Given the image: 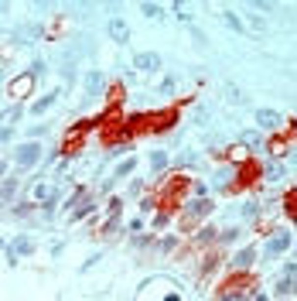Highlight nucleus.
I'll return each instance as SVG.
<instances>
[{
  "label": "nucleus",
  "mask_w": 297,
  "mask_h": 301,
  "mask_svg": "<svg viewBox=\"0 0 297 301\" xmlns=\"http://www.w3.org/2000/svg\"><path fill=\"white\" fill-rule=\"evenodd\" d=\"M216 236H219V229L216 226H205V229L195 233V243H216Z\"/></svg>",
  "instance_id": "nucleus-24"
},
{
  "label": "nucleus",
  "mask_w": 297,
  "mask_h": 301,
  "mask_svg": "<svg viewBox=\"0 0 297 301\" xmlns=\"http://www.w3.org/2000/svg\"><path fill=\"white\" fill-rule=\"evenodd\" d=\"M167 223H171V219H167L164 212H157V216L150 219V229H154V233H161V229H167Z\"/></svg>",
  "instance_id": "nucleus-27"
},
{
  "label": "nucleus",
  "mask_w": 297,
  "mask_h": 301,
  "mask_svg": "<svg viewBox=\"0 0 297 301\" xmlns=\"http://www.w3.org/2000/svg\"><path fill=\"white\" fill-rule=\"evenodd\" d=\"M246 21H249L253 28H263V17H256V14H246ZM246 21H243V24H246Z\"/></svg>",
  "instance_id": "nucleus-40"
},
{
  "label": "nucleus",
  "mask_w": 297,
  "mask_h": 301,
  "mask_svg": "<svg viewBox=\"0 0 297 301\" xmlns=\"http://www.w3.org/2000/svg\"><path fill=\"white\" fill-rule=\"evenodd\" d=\"M280 175H284V168H280L277 161H273V164H267V178H280Z\"/></svg>",
  "instance_id": "nucleus-35"
},
{
  "label": "nucleus",
  "mask_w": 297,
  "mask_h": 301,
  "mask_svg": "<svg viewBox=\"0 0 297 301\" xmlns=\"http://www.w3.org/2000/svg\"><path fill=\"white\" fill-rule=\"evenodd\" d=\"M140 14L144 17H154V21H167V10L161 3H140Z\"/></svg>",
  "instance_id": "nucleus-19"
},
{
  "label": "nucleus",
  "mask_w": 297,
  "mask_h": 301,
  "mask_svg": "<svg viewBox=\"0 0 297 301\" xmlns=\"http://www.w3.org/2000/svg\"><path fill=\"white\" fill-rule=\"evenodd\" d=\"M120 229H123V223H120V216H109V223L103 226V233H106V236H113V233H120Z\"/></svg>",
  "instance_id": "nucleus-28"
},
{
  "label": "nucleus",
  "mask_w": 297,
  "mask_h": 301,
  "mask_svg": "<svg viewBox=\"0 0 297 301\" xmlns=\"http://www.w3.org/2000/svg\"><path fill=\"white\" fill-rule=\"evenodd\" d=\"M239 236H243V226H229V229H222V233L216 236V243H219V246H229V243H236Z\"/></svg>",
  "instance_id": "nucleus-17"
},
{
  "label": "nucleus",
  "mask_w": 297,
  "mask_h": 301,
  "mask_svg": "<svg viewBox=\"0 0 297 301\" xmlns=\"http://www.w3.org/2000/svg\"><path fill=\"white\" fill-rule=\"evenodd\" d=\"M294 291V260H287V267H284V277L273 284V298H287Z\"/></svg>",
  "instance_id": "nucleus-6"
},
{
  "label": "nucleus",
  "mask_w": 297,
  "mask_h": 301,
  "mask_svg": "<svg viewBox=\"0 0 297 301\" xmlns=\"http://www.w3.org/2000/svg\"><path fill=\"white\" fill-rule=\"evenodd\" d=\"M256 301H270V298H267V295H260V298H256Z\"/></svg>",
  "instance_id": "nucleus-43"
},
{
  "label": "nucleus",
  "mask_w": 297,
  "mask_h": 301,
  "mask_svg": "<svg viewBox=\"0 0 297 301\" xmlns=\"http://www.w3.org/2000/svg\"><path fill=\"white\" fill-rule=\"evenodd\" d=\"M239 212H243V219H246V223H256V216H260V202H253V199H249V202H243V206H239Z\"/></svg>",
  "instance_id": "nucleus-22"
},
{
  "label": "nucleus",
  "mask_w": 297,
  "mask_h": 301,
  "mask_svg": "<svg viewBox=\"0 0 297 301\" xmlns=\"http://www.w3.org/2000/svg\"><path fill=\"white\" fill-rule=\"evenodd\" d=\"M48 130H52V123H38V127H31V130H27V137H31V141H38V137H45Z\"/></svg>",
  "instance_id": "nucleus-29"
},
{
  "label": "nucleus",
  "mask_w": 297,
  "mask_h": 301,
  "mask_svg": "<svg viewBox=\"0 0 297 301\" xmlns=\"http://www.w3.org/2000/svg\"><path fill=\"white\" fill-rule=\"evenodd\" d=\"M27 75H31L34 82H41V79L48 75V62H45V59H34V62L27 65Z\"/></svg>",
  "instance_id": "nucleus-20"
},
{
  "label": "nucleus",
  "mask_w": 297,
  "mask_h": 301,
  "mask_svg": "<svg viewBox=\"0 0 297 301\" xmlns=\"http://www.w3.org/2000/svg\"><path fill=\"white\" fill-rule=\"evenodd\" d=\"M31 89H34V79L27 72H21L14 79V89H10V92H14V96H24V92H31Z\"/></svg>",
  "instance_id": "nucleus-16"
},
{
  "label": "nucleus",
  "mask_w": 297,
  "mask_h": 301,
  "mask_svg": "<svg viewBox=\"0 0 297 301\" xmlns=\"http://www.w3.org/2000/svg\"><path fill=\"white\" fill-rule=\"evenodd\" d=\"M52 192H55V188H52V185H45V181H41V185H34V192H31V195H34V202H45V199H48V195H52Z\"/></svg>",
  "instance_id": "nucleus-26"
},
{
  "label": "nucleus",
  "mask_w": 297,
  "mask_h": 301,
  "mask_svg": "<svg viewBox=\"0 0 297 301\" xmlns=\"http://www.w3.org/2000/svg\"><path fill=\"white\" fill-rule=\"evenodd\" d=\"M191 195H195V199H209L212 192H209V185H205V181H198V185L191 188Z\"/></svg>",
  "instance_id": "nucleus-32"
},
{
  "label": "nucleus",
  "mask_w": 297,
  "mask_h": 301,
  "mask_svg": "<svg viewBox=\"0 0 297 301\" xmlns=\"http://www.w3.org/2000/svg\"><path fill=\"white\" fill-rule=\"evenodd\" d=\"M174 82H178V79H174V75H164V82H157V92H161V96H171V92H174V89H178V86H174Z\"/></svg>",
  "instance_id": "nucleus-25"
},
{
  "label": "nucleus",
  "mask_w": 297,
  "mask_h": 301,
  "mask_svg": "<svg viewBox=\"0 0 297 301\" xmlns=\"http://www.w3.org/2000/svg\"><path fill=\"white\" fill-rule=\"evenodd\" d=\"M58 202H62V195H58V188H55V192H52V195H48V199L41 202V216H45V219H48V216H55Z\"/></svg>",
  "instance_id": "nucleus-21"
},
{
  "label": "nucleus",
  "mask_w": 297,
  "mask_h": 301,
  "mask_svg": "<svg viewBox=\"0 0 297 301\" xmlns=\"http://www.w3.org/2000/svg\"><path fill=\"white\" fill-rule=\"evenodd\" d=\"M7 246H10L14 257H31V253H34V243H31L27 236H14V243H7Z\"/></svg>",
  "instance_id": "nucleus-12"
},
{
  "label": "nucleus",
  "mask_w": 297,
  "mask_h": 301,
  "mask_svg": "<svg viewBox=\"0 0 297 301\" xmlns=\"http://www.w3.org/2000/svg\"><path fill=\"white\" fill-rule=\"evenodd\" d=\"M120 209H123V199H120V195H113V199H109V212H113V216H120Z\"/></svg>",
  "instance_id": "nucleus-36"
},
{
  "label": "nucleus",
  "mask_w": 297,
  "mask_h": 301,
  "mask_svg": "<svg viewBox=\"0 0 297 301\" xmlns=\"http://www.w3.org/2000/svg\"><path fill=\"white\" fill-rule=\"evenodd\" d=\"M219 17H222V24L229 28V31H236V34H243V31H246V24H243V17H239L236 10H222Z\"/></svg>",
  "instance_id": "nucleus-13"
},
{
  "label": "nucleus",
  "mask_w": 297,
  "mask_h": 301,
  "mask_svg": "<svg viewBox=\"0 0 297 301\" xmlns=\"http://www.w3.org/2000/svg\"><path fill=\"white\" fill-rule=\"evenodd\" d=\"M130 243H134L137 250H147V246L157 243V236H154V233H134V240H130Z\"/></svg>",
  "instance_id": "nucleus-23"
},
{
  "label": "nucleus",
  "mask_w": 297,
  "mask_h": 301,
  "mask_svg": "<svg viewBox=\"0 0 297 301\" xmlns=\"http://www.w3.org/2000/svg\"><path fill=\"white\" fill-rule=\"evenodd\" d=\"M164 65V55H157V52H137L134 55V69L137 72H157Z\"/></svg>",
  "instance_id": "nucleus-4"
},
{
  "label": "nucleus",
  "mask_w": 297,
  "mask_h": 301,
  "mask_svg": "<svg viewBox=\"0 0 297 301\" xmlns=\"http://www.w3.org/2000/svg\"><path fill=\"white\" fill-rule=\"evenodd\" d=\"M167 168H171V154L161 150V148H154L150 150V175H164Z\"/></svg>",
  "instance_id": "nucleus-10"
},
{
  "label": "nucleus",
  "mask_w": 297,
  "mask_h": 301,
  "mask_svg": "<svg viewBox=\"0 0 297 301\" xmlns=\"http://www.w3.org/2000/svg\"><path fill=\"white\" fill-rule=\"evenodd\" d=\"M92 206H96V199H92V195H85V202H82V206H75V209H72L69 223H82V219H85V216L92 212Z\"/></svg>",
  "instance_id": "nucleus-15"
},
{
  "label": "nucleus",
  "mask_w": 297,
  "mask_h": 301,
  "mask_svg": "<svg viewBox=\"0 0 297 301\" xmlns=\"http://www.w3.org/2000/svg\"><path fill=\"white\" fill-rule=\"evenodd\" d=\"M41 141H24V144H17L14 148V168H17V175H24V171H34L38 164H41Z\"/></svg>",
  "instance_id": "nucleus-1"
},
{
  "label": "nucleus",
  "mask_w": 297,
  "mask_h": 301,
  "mask_svg": "<svg viewBox=\"0 0 297 301\" xmlns=\"http://www.w3.org/2000/svg\"><path fill=\"white\" fill-rule=\"evenodd\" d=\"M256 123H260V130H273V127L280 123V113L270 110V106H260V110H256Z\"/></svg>",
  "instance_id": "nucleus-11"
},
{
  "label": "nucleus",
  "mask_w": 297,
  "mask_h": 301,
  "mask_svg": "<svg viewBox=\"0 0 297 301\" xmlns=\"http://www.w3.org/2000/svg\"><path fill=\"white\" fill-rule=\"evenodd\" d=\"M3 175H7V164H3V161H0V178H3Z\"/></svg>",
  "instance_id": "nucleus-41"
},
{
  "label": "nucleus",
  "mask_w": 297,
  "mask_h": 301,
  "mask_svg": "<svg viewBox=\"0 0 297 301\" xmlns=\"http://www.w3.org/2000/svg\"><path fill=\"white\" fill-rule=\"evenodd\" d=\"M14 134H17V130L3 123V127H0V144H10V141H14Z\"/></svg>",
  "instance_id": "nucleus-33"
},
{
  "label": "nucleus",
  "mask_w": 297,
  "mask_h": 301,
  "mask_svg": "<svg viewBox=\"0 0 297 301\" xmlns=\"http://www.w3.org/2000/svg\"><path fill=\"white\" fill-rule=\"evenodd\" d=\"M188 34H191V38H195V41H198V45H209V38H205V34H202V31H198V28H188Z\"/></svg>",
  "instance_id": "nucleus-37"
},
{
  "label": "nucleus",
  "mask_w": 297,
  "mask_h": 301,
  "mask_svg": "<svg viewBox=\"0 0 297 301\" xmlns=\"http://www.w3.org/2000/svg\"><path fill=\"white\" fill-rule=\"evenodd\" d=\"M58 96H62V89H52V92H45L41 99H34V103L27 106V113H31V117H45V113H48V110L58 103Z\"/></svg>",
  "instance_id": "nucleus-5"
},
{
  "label": "nucleus",
  "mask_w": 297,
  "mask_h": 301,
  "mask_svg": "<svg viewBox=\"0 0 297 301\" xmlns=\"http://www.w3.org/2000/svg\"><path fill=\"white\" fill-rule=\"evenodd\" d=\"M3 250H7V240H0V253H3Z\"/></svg>",
  "instance_id": "nucleus-42"
},
{
  "label": "nucleus",
  "mask_w": 297,
  "mask_h": 301,
  "mask_svg": "<svg viewBox=\"0 0 297 301\" xmlns=\"http://www.w3.org/2000/svg\"><path fill=\"white\" fill-rule=\"evenodd\" d=\"M291 243H294V233H291V229L270 233V236H267V243H263V257H267V260H273V257L287 253V250H291Z\"/></svg>",
  "instance_id": "nucleus-2"
},
{
  "label": "nucleus",
  "mask_w": 297,
  "mask_h": 301,
  "mask_svg": "<svg viewBox=\"0 0 297 301\" xmlns=\"http://www.w3.org/2000/svg\"><path fill=\"white\" fill-rule=\"evenodd\" d=\"M127 233H130V236H134V233H144V219H130V223H127Z\"/></svg>",
  "instance_id": "nucleus-34"
},
{
  "label": "nucleus",
  "mask_w": 297,
  "mask_h": 301,
  "mask_svg": "<svg viewBox=\"0 0 297 301\" xmlns=\"http://www.w3.org/2000/svg\"><path fill=\"white\" fill-rule=\"evenodd\" d=\"M17 192H21V175H10V178H3V181H0V209H3V206H10Z\"/></svg>",
  "instance_id": "nucleus-7"
},
{
  "label": "nucleus",
  "mask_w": 297,
  "mask_h": 301,
  "mask_svg": "<svg viewBox=\"0 0 297 301\" xmlns=\"http://www.w3.org/2000/svg\"><path fill=\"white\" fill-rule=\"evenodd\" d=\"M195 161H198V150H181L178 157H171L174 168H195Z\"/></svg>",
  "instance_id": "nucleus-18"
},
{
  "label": "nucleus",
  "mask_w": 297,
  "mask_h": 301,
  "mask_svg": "<svg viewBox=\"0 0 297 301\" xmlns=\"http://www.w3.org/2000/svg\"><path fill=\"white\" fill-rule=\"evenodd\" d=\"M216 212V202L212 199H191L188 202V216L191 219H202V216H212Z\"/></svg>",
  "instance_id": "nucleus-9"
},
{
  "label": "nucleus",
  "mask_w": 297,
  "mask_h": 301,
  "mask_svg": "<svg viewBox=\"0 0 297 301\" xmlns=\"http://www.w3.org/2000/svg\"><path fill=\"white\" fill-rule=\"evenodd\" d=\"M99 260H103V253H92L89 260H82V267H79V274H89V271H92V267H96Z\"/></svg>",
  "instance_id": "nucleus-30"
},
{
  "label": "nucleus",
  "mask_w": 297,
  "mask_h": 301,
  "mask_svg": "<svg viewBox=\"0 0 297 301\" xmlns=\"http://www.w3.org/2000/svg\"><path fill=\"white\" fill-rule=\"evenodd\" d=\"M62 253H65V243L55 240V243H52V257H62Z\"/></svg>",
  "instance_id": "nucleus-39"
},
{
  "label": "nucleus",
  "mask_w": 297,
  "mask_h": 301,
  "mask_svg": "<svg viewBox=\"0 0 297 301\" xmlns=\"http://www.w3.org/2000/svg\"><path fill=\"white\" fill-rule=\"evenodd\" d=\"M157 246L167 253V250H174V246H178V236H161V240H157Z\"/></svg>",
  "instance_id": "nucleus-31"
},
{
  "label": "nucleus",
  "mask_w": 297,
  "mask_h": 301,
  "mask_svg": "<svg viewBox=\"0 0 297 301\" xmlns=\"http://www.w3.org/2000/svg\"><path fill=\"white\" fill-rule=\"evenodd\" d=\"M106 31H109V38H113L116 45H127V41H130V24H127L123 17H113V21L106 24Z\"/></svg>",
  "instance_id": "nucleus-8"
},
{
  "label": "nucleus",
  "mask_w": 297,
  "mask_h": 301,
  "mask_svg": "<svg viewBox=\"0 0 297 301\" xmlns=\"http://www.w3.org/2000/svg\"><path fill=\"white\" fill-rule=\"evenodd\" d=\"M253 260H256V250H253V246H246V250H239V253L232 257V267H239V271L246 267V271H249V267H253Z\"/></svg>",
  "instance_id": "nucleus-14"
},
{
  "label": "nucleus",
  "mask_w": 297,
  "mask_h": 301,
  "mask_svg": "<svg viewBox=\"0 0 297 301\" xmlns=\"http://www.w3.org/2000/svg\"><path fill=\"white\" fill-rule=\"evenodd\" d=\"M127 150H134V144H116V148H109V157H116V154H127Z\"/></svg>",
  "instance_id": "nucleus-38"
},
{
  "label": "nucleus",
  "mask_w": 297,
  "mask_h": 301,
  "mask_svg": "<svg viewBox=\"0 0 297 301\" xmlns=\"http://www.w3.org/2000/svg\"><path fill=\"white\" fill-rule=\"evenodd\" d=\"M82 86H85V96H89V99L103 96V92H106V72H103V69H89V72L82 75Z\"/></svg>",
  "instance_id": "nucleus-3"
}]
</instances>
